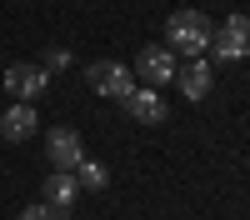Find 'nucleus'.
<instances>
[{"mask_svg": "<svg viewBox=\"0 0 250 220\" xmlns=\"http://www.w3.org/2000/svg\"><path fill=\"white\" fill-rule=\"evenodd\" d=\"M135 70L150 80V85H165V80H175V60H170V50H160V45H145L140 55H135Z\"/></svg>", "mask_w": 250, "mask_h": 220, "instance_id": "7", "label": "nucleus"}, {"mask_svg": "<svg viewBox=\"0 0 250 220\" xmlns=\"http://www.w3.org/2000/svg\"><path fill=\"white\" fill-rule=\"evenodd\" d=\"M45 85H50V70H45V65H25V60H20V65L5 70V90H10L15 100H35Z\"/></svg>", "mask_w": 250, "mask_h": 220, "instance_id": "4", "label": "nucleus"}, {"mask_svg": "<svg viewBox=\"0 0 250 220\" xmlns=\"http://www.w3.org/2000/svg\"><path fill=\"white\" fill-rule=\"evenodd\" d=\"M65 60H70V50H65V45H55V50L45 55V65H65Z\"/></svg>", "mask_w": 250, "mask_h": 220, "instance_id": "13", "label": "nucleus"}, {"mask_svg": "<svg viewBox=\"0 0 250 220\" xmlns=\"http://www.w3.org/2000/svg\"><path fill=\"white\" fill-rule=\"evenodd\" d=\"M210 50L220 60H245L250 55V20L245 15H230L220 30H210Z\"/></svg>", "mask_w": 250, "mask_h": 220, "instance_id": "2", "label": "nucleus"}, {"mask_svg": "<svg viewBox=\"0 0 250 220\" xmlns=\"http://www.w3.org/2000/svg\"><path fill=\"white\" fill-rule=\"evenodd\" d=\"M70 175H75V185H80V190H100V185H105V165H100V160H85V155L75 160V170H70Z\"/></svg>", "mask_w": 250, "mask_h": 220, "instance_id": "11", "label": "nucleus"}, {"mask_svg": "<svg viewBox=\"0 0 250 220\" xmlns=\"http://www.w3.org/2000/svg\"><path fill=\"white\" fill-rule=\"evenodd\" d=\"M35 125H40V120H35V110H30V100H15V105L0 115V135H5V140H30Z\"/></svg>", "mask_w": 250, "mask_h": 220, "instance_id": "8", "label": "nucleus"}, {"mask_svg": "<svg viewBox=\"0 0 250 220\" xmlns=\"http://www.w3.org/2000/svg\"><path fill=\"white\" fill-rule=\"evenodd\" d=\"M90 90L115 95V100H130L135 95V70L115 65V60H95V65H90Z\"/></svg>", "mask_w": 250, "mask_h": 220, "instance_id": "3", "label": "nucleus"}, {"mask_svg": "<svg viewBox=\"0 0 250 220\" xmlns=\"http://www.w3.org/2000/svg\"><path fill=\"white\" fill-rule=\"evenodd\" d=\"M45 155H50V165H55V170H75V160L85 155V150H80V135H75L70 125H55L50 140H45Z\"/></svg>", "mask_w": 250, "mask_h": 220, "instance_id": "5", "label": "nucleus"}, {"mask_svg": "<svg viewBox=\"0 0 250 220\" xmlns=\"http://www.w3.org/2000/svg\"><path fill=\"white\" fill-rule=\"evenodd\" d=\"M125 105H130V115L140 120V125H160V120H165V100H160L155 90H135Z\"/></svg>", "mask_w": 250, "mask_h": 220, "instance_id": "10", "label": "nucleus"}, {"mask_svg": "<svg viewBox=\"0 0 250 220\" xmlns=\"http://www.w3.org/2000/svg\"><path fill=\"white\" fill-rule=\"evenodd\" d=\"M75 195H80V185H75V175H70V170H55V175L45 180V205H55L60 215L75 205Z\"/></svg>", "mask_w": 250, "mask_h": 220, "instance_id": "9", "label": "nucleus"}, {"mask_svg": "<svg viewBox=\"0 0 250 220\" xmlns=\"http://www.w3.org/2000/svg\"><path fill=\"white\" fill-rule=\"evenodd\" d=\"M175 80H180L185 100H205V95H210V85H215V75H210L205 60H185V65H175Z\"/></svg>", "mask_w": 250, "mask_h": 220, "instance_id": "6", "label": "nucleus"}, {"mask_svg": "<svg viewBox=\"0 0 250 220\" xmlns=\"http://www.w3.org/2000/svg\"><path fill=\"white\" fill-rule=\"evenodd\" d=\"M20 220H60V210H55V205H25Z\"/></svg>", "mask_w": 250, "mask_h": 220, "instance_id": "12", "label": "nucleus"}, {"mask_svg": "<svg viewBox=\"0 0 250 220\" xmlns=\"http://www.w3.org/2000/svg\"><path fill=\"white\" fill-rule=\"evenodd\" d=\"M165 35H170V45L180 50V55H200L205 45H210V20H205L200 10H175L170 20H165Z\"/></svg>", "mask_w": 250, "mask_h": 220, "instance_id": "1", "label": "nucleus"}]
</instances>
